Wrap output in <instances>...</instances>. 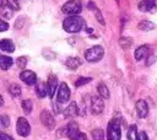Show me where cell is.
I'll list each match as a JSON object with an SVG mask.
<instances>
[{"instance_id":"8992f818","label":"cell","mask_w":157,"mask_h":140,"mask_svg":"<svg viewBox=\"0 0 157 140\" xmlns=\"http://www.w3.org/2000/svg\"><path fill=\"white\" fill-rule=\"evenodd\" d=\"M16 131L18 135L21 136H28L29 133H31V126H29V123L27 122V119L25 117H20L17 119V123H16Z\"/></svg>"},{"instance_id":"277c9868","label":"cell","mask_w":157,"mask_h":140,"mask_svg":"<svg viewBox=\"0 0 157 140\" xmlns=\"http://www.w3.org/2000/svg\"><path fill=\"white\" fill-rule=\"evenodd\" d=\"M66 136L71 140H86V134L80 131L77 123L70 122L66 125Z\"/></svg>"},{"instance_id":"5b68a950","label":"cell","mask_w":157,"mask_h":140,"mask_svg":"<svg viewBox=\"0 0 157 140\" xmlns=\"http://www.w3.org/2000/svg\"><path fill=\"white\" fill-rule=\"evenodd\" d=\"M61 10H63L64 14H66L69 16L78 15L81 12V10H82V5H81V2L78 0H69L63 5Z\"/></svg>"},{"instance_id":"6da1fadb","label":"cell","mask_w":157,"mask_h":140,"mask_svg":"<svg viewBox=\"0 0 157 140\" xmlns=\"http://www.w3.org/2000/svg\"><path fill=\"white\" fill-rule=\"evenodd\" d=\"M83 26H85V20L82 17H80L78 15H71V16L66 17L63 22L64 31H66L69 33H77L82 29Z\"/></svg>"},{"instance_id":"e0dca14e","label":"cell","mask_w":157,"mask_h":140,"mask_svg":"<svg viewBox=\"0 0 157 140\" xmlns=\"http://www.w3.org/2000/svg\"><path fill=\"white\" fill-rule=\"evenodd\" d=\"M148 49H150V47H148V45H146V44H144V45L139 47V48L135 50V53H134L135 59H136V60H141V59H144V58L147 55Z\"/></svg>"},{"instance_id":"1f68e13d","label":"cell","mask_w":157,"mask_h":140,"mask_svg":"<svg viewBox=\"0 0 157 140\" xmlns=\"http://www.w3.org/2000/svg\"><path fill=\"white\" fill-rule=\"evenodd\" d=\"M43 56H44L45 59H48V60H53V59H55L56 54H55L54 52H52V50L45 49V50H43Z\"/></svg>"},{"instance_id":"f1b7e54d","label":"cell","mask_w":157,"mask_h":140,"mask_svg":"<svg viewBox=\"0 0 157 140\" xmlns=\"http://www.w3.org/2000/svg\"><path fill=\"white\" fill-rule=\"evenodd\" d=\"M90 81H92V77H78L77 81L75 82V86H76V87H81V86L88 84Z\"/></svg>"},{"instance_id":"3957f363","label":"cell","mask_w":157,"mask_h":140,"mask_svg":"<svg viewBox=\"0 0 157 140\" xmlns=\"http://www.w3.org/2000/svg\"><path fill=\"white\" fill-rule=\"evenodd\" d=\"M104 55V49L103 47L101 45H93L91 48H88L86 52H85V58L87 61L90 63H96V61H99Z\"/></svg>"},{"instance_id":"74e56055","label":"cell","mask_w":157,"mask_h":140,"mask_svg":"<svg viewBox=\"0 0 157 140\" xmlns=\"http://www.w3.org/2000/svg\"><path fill=\"white\" fill-rule=\"evenodd\" d=\"M155 60H156V56H155V55L150 56V60H148V61H146V65H151V64H152Z\"/></svg>"},{"instance_id":"ac0fdd59","label":"cell","mask_w":157,"mask_h":140,"mask_svg":"<svg viewBox=\"0 0 157 140\" xmlns=\"http://www.w3.org/2000/svg\"><path fill=\"white\" fill-rule=\"evenodd\" d=\"M12 64H13L12 58L6 56V55H0V69L7 70V69H10L12 66Z\"/></svg>"},{"instance_id":"7402d4cb","label":"cell","mask_w":157,"mask_h":140,"mask_svg":"<svg viewBox=\"0 0 157 140\" xmlns=\"http://www.w3.org/2000/svg\"><path fill=\"white\" fill-rule=\"evenodd\" d=\"M36 93H37V96H38L39 98H44V97L47 96V93H48L47 85H44L43 82L37 84V86H36Z\"/></svg>"},{"instance_id":"83f0119b","label":"cell","mask_w":157,"mask_h":140,"mask_svg":"<svg viewBox=\"0 0 157 140\" xmlns=\"http://www.w3.org/2000/svg\"><path fill=\"white\" fill-rule=\"evenodd\" d=\"M6 4L7 6L13 10V11H18L20 10V4H18V0H6Z\"/></svg>"},{"instance_id":"9c48e42d","label":"cell","mask_w":157,"mask_h":140,"mask_svg":"<svg viewBox=\"0 0 157 140\" xmlns=\"http://www.w3.org/2000/svg\"><path fill=\"white\" fill-rule=\"evenodd\" d=\"M104 109V102L103 98L99 96H92L91 97V112L93 114H99Z\"/></svg>"},{"instance_id":"52a82bcc","label":"cell","mask_w":157,"mask_h":140,"mask_svg":"<svg viewBox=\"0 0 157 140\" xmlns=\"http://www.w3.org/2000/svg\"><path fill=\"white\" fill-rule=\"evenodd\" d=\"M70 88L65 82H61L58 87V93H56V101L58 103H65L70 98Z\"/></svg>"},{"instance_id":"ab89813d","label":"cell","mask_w":157,"mask_h":140,"mask_svg":"<svg viewBox=\"0 0 157 140\" xmlns=\"http://www.w3.org/2000/svg\"><path fill=\"white\" fill-rule=\"evenodd\" d=\"M2 4H4V1H2V0H0V7L2 6Z\"/></svg>"},{"instance_id":"7a4b0ae2","label":"cell","mask_w":157,"mask_h":140,"mask_svg":"<svg viewBox=\"0 0 157 140\" xmlns=\"http://www.w3.org/2000/svg\"><path fill=\"white\" fill-rule=\"evenodd\" d=\"M121 136V130H120V123L117 117H114L109 123H108V129H107V138L108 140H120Z\"/></svg>"},{"instance_id":"9a60e30c","label":"cell","mask_w":157,"mask_h":140,"mask_svg":"<svg viewBox=\"0 0 157 140\" xmlns=\"http://www.w3.org/2000/svg\"><path fill=\"white\" fill-rule=\"evenodd\" d=\"M0 49L6 52V53H12V52H15V44L11 39H1L0 41Z\"/></svg>"},{"instance_id":"d6986e66","label":"cell","mask_w":157,"mask_h":140,"mask_svg":"<svg viewBox=\"0 0 157 140\" xmlns=\"http://www.w3.org/2000/svg\"><path fill=\"white\" fill-rule=\"evenodd\" d=\"M97 91H98V95H99L102 98H104V99H108L109 96H110L108 87H107L103 82H99V84L97 85Z\"/></svg>"},{"instance_id":"f546056e","label":"cell","mask_w":157,"mask_h":140,"mask_svg":"<svg viewBox=\"0 0 157 140\" xmlns=\"http://www.w3.org/2000/svg\"><path fill=\"white\" fill-rule=\"evenodd\" d=\"M16 64H17L18 68L25 69L26 65H27V58H26V56H18V58L16 59Z\"/></svg>"},{"instance_id":"5bb4252c","label":"cell","mask_w":157,"mask_h":140,"mask_svg":"<svg viewBox=\"0 0 157 140\" xmlns=\"http://www.w3.org/2000/svg\"><path fill=\"white\" fill-rule=\"evenodd\" d=\"M78 114V107L76 104V102H71L66 109L64 111V117L65 118H71V117H76Z\"/></svg>"},{"instance_id":"4316f807","label":"cell","mask_w":157,"mask_h":140,"mask_svg":"<svg viewBox=\"0 0 157 140\" xmlns=\"http://www.w3.org/2000/svg\"><path fill=\"white\" fill-rule=\"evenodd\" d=\"M9 92L12 97H18L21 95V87L17 85V84H12L10 87H9Z\"/></svg>"},{"instance_id":"d6a6232c","label":"cell","mask_w":157,"mask_h":140,"mask_svg":"<svg viewBox=\"0 0 157 140\" xmlns=\"http://www.w3.org/2000/svg\"><path fill=\"white\" fill-rule=\"evenodd\" d=\"M0 123H1V125H2L4 128H7V126L10 125V118H9V115L2 114V115L0 117Z\"/></svg>"},{"instance_id":"30bf717a","label":"cell","mask_w":157,"mask_h":140,"mask_svg":"<svg viewBox=\"0 0 157 140\" xmlns=\"http://www.w3.org/2000/svg\"><path fill=\"white\" fill-rule=\"evenodd\" d=\"M20 79L26 85H29V86H32V85H34L37 82V75L32 70H23V71H21Z\"/></svg>"},{"instance_id":"44dd1931","label":"cell","mask_w":157,"mask_h":140,"mask_svg":"<svg viewBox=\"0 0 157 140\" xmlns=\"http://www.w3.org/2000/svg\"><path fill=\"white\" fill-rule=\"evenodd\" d=\"M88 7L94 12V16H96V18H97V21L101 23V25H105V22H104V20H103V16H102V14H101V11L94 6V4L91 1V2H88Z\"/></svg>"},{"instance_id":"603a6c76","label":"cell","mask_w":157,"mask_h":140,"mask_svg":"<svg viewBox=\"0 0 157 140\" xmlns=\"http://www.w3.org/2000/svg\"><path fill=\"white\" fill-rule=\"evenodd\" d=\"M137 28L141 29V31H151V29L155 28V23L151 22V21L144 20V21H141V22L137 25Z\"/></svg>"},{"instance_id":"e575fe53","label":"cell","mask_w":157,"mask_h":140,"mask_svg":"<svg viewBox=\"0 0 157 140\" xmlns=\"http://www.w3.org/2000/svg\"><path fill=\"white\" fill-rule=\"evenodd\" d=\"M23 22H25V17H18L17 18V21H16V23H15V27L16 28H21L22 27V25H23Z\"/></svg>"},{"instance_id":"8d00e7d4","label":"cell","mask_w":157,"mask_h":140,"mask_svg":"<svg viewBox=\"0 0 157 140\" xmlns=\"http://www.w3.org/2000/svg\"><path fill=\"white\" fill-rule=\"evenodd\" d=\"M139 140H148V136H147L146 131H140L139 133Z\"/></svg>"},{"instance_id":"484cf974","label":"cell","mask_w":157,"mask_h":140,"mask_svg":"<svg viewBox=\"0 0 157 140\" xmlns=\"http://www.w3.org/2000/svg\"><path fill=\"white\" fill-rule=\"evenodd\" d=\"M132 44V39L129 38V37H121L119 39V45L123 48V49H129Z\"/></svg>"},{"instance_id":"4fadbf2b","label":"cell","mask_w":157,"mask_h":140,"mask_svg":"<svg viewBox=\"0 0 157 140\" xmlns=\"http://www.w3.org/2000/svg\"><path fill=\"white\" fill-rule=\"evenodd\" d=\"M139 9L142 12H153L156 10V4L155 0H142L139 4Z\"/></svg>"},{"instance_id":"836d02e7","label":"cell","mask_w":157,"mask_h":140,"mask_svg":"<svg viewBox=\"0 0 157 140\" xmlns=\"http://www.w3.org/2000/svg\"><path fill=\"white\" fill-rule=\"evenodd\" d=\"M9 29V23L0 18V32H5Z\"/></svg>"},{"instance_id":"ffe728a7","label":"cell","mask_w":157,"mask_h":140,"mask_svg":"<svg viewBox=\"0 0 157 140\" xmlns=\"http://www.w3.org/2000/svg\"><path fill=\"white\" fill-rule=\"evenodd\" d=\"M126 136H128V140H139V133H137V128L135 124H131L129 126Z\"/></svg>"},{"instance_id":"ba28073f","label":"cell","mask_w":157,"mask_h":140,"mask_svg":"<svg viewBox=\"0 0 157 140\" xmlns=\"http://www.w3.org/2000/svg\"><path fill=\"white\" fill-rule=\"evenodd\" d=\"M39 117H40L42 124H43L47 129H49V130L54 129V126H55V119H54L53 114H52L49 111H42Z\"/></svg>"},{"instance_id":"2e32d148","label":"cell","mask_w":157,"mask_h":140,"mask_svg":"<svg viewBox=\"0 0 157 140\" xmlns=\"http://www.w3.org/2000/svg\"><path fill=\"white\" fill-rule=\"evenodd\" d=\"M65 65H66L67 69L75 70L81 65V60H80V58H76V56H69L65 60Z\"/></svg>"},{"instance_id":"f35d334b","label":"cell","mask_w":157,"mask_h":140,"mask_svg":"<svg viewBox=\"0 0 157 140\" xmlns=\"http://www.w3.org/2000/svg\"><path fill=\"white\" fill-rule=\"evenodd\" d=\"M2 103H4V101H2V97H1V96H0V106H1V104H2Z\"/></svg>"},{"instance_id":"cb8c5ba5","label":"cell","mask_w":157,"mask_h":140,"mask_svg":"<svg viewBox=\"0 0 157 140\" xmlns=\"http://www.w3.org/2000/svg\"><path fill=\"white\" fill-rule=\"evenodd\" d=\"M21 106H22V111L25 112V114H29L32 112L33 103H32L31 99H23L22 103H21Z\"/></svg>"},{"instance_id":"d4e9b609","label":"cell","mask_w":157,"mask_h":140,"mask_svg":"<svg viewBox=\"0 0 157 140\" xmlns=\"http://www.w3.org/2000/svg\"><path fill=\"white\" fill-rule=\"evenodd\" d=\"M91 136H92L93 140H104V131L101 128L93 129L92 133H91Z\"/></svg>"},{"instance_id":"7c38bea8","label":"cell","mask_w":157,"mask_h":140,"mask_svg":"<svg viewBox=\"0 0 157 140\" xmlns=\"http://www.w3.org/2000/svg\"><path fill=\"white\" fill-rule=\"evenodd\" d=\"M135 109H136V113H137L139 118H145L148 114V106H147L146 101H144V99H139L136 102Z\"/></svg>"},{"instance_id":"4dcf8cb0","label":"cell","mask_w":157,"mask_h":140,"mask_svg":"<svg viewBox=\"0 0 157 140\" xmlns=\"http://www.w3.org/2000/svg\"><path fill=\"white\" fill-rule=\"evenodd\" d=\"M0 14L5 17V18H10L11 16H12V11H11V9L7 6L6 9L5 7H2V9H0Z\"/></svg>"},{"instance_id":"d590c367","label":"cell","mask_w":157,"mask_h":140,"mask_svg":"<svg viewBox=\"0 0 157 140\" xmlns=\"http://www.w3.org/2000/svg\"><path fill=\"white\" fill-rule=\"evenodd\" d=\"M0 140H13V139L9 134H5L4 131H0Z\"/></svg>"},{"instance_id":"8fae6325","label":"cell","mask_w":157,"mask_h":140,"mask_svg":"<svg viewBox=\"0 0 157 140\" xmlns=\"http://www.w3.org/2000/svg\"><path fill=\"white\" fill-rule=\"evenodd\" d=\"M47 90H48V95L49 97H54L55 91L58 90V79L55 75H49L48 81H47Z\"/></svg>"}]
</instances>
